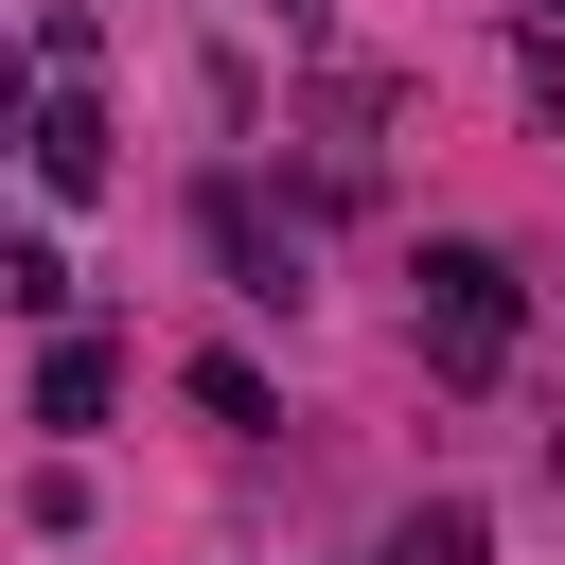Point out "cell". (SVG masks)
I'll use <instances>...</instances> for the list:
<instances>
[{
  "instance_id": "8992f818",
  "label": "cell",
  "mask_w": 565,
  "mask_h": 565,
  "mask_svg": "<svg viewBox=\"0 0 565 565\" xmlns=\"http://www.w3.org/2000/svg\"><path fill=\"white\" fill-rule=\"evenodd\" d=\"M0 300H18L35 335H71V300H88V282H71V247H0Z\"/></svg>"
},
{
  "instance_id": "52a82bcc",
  "label": "cell",
  "mask_w": 565,
  "mask_h": 565,
  "mask_svg": "<svg viewBox=\"0 0 565 565\" xmlns=\"http://www.w3.org/2000/svg\"><path fill=\"white\" fill-rule=\"evenodd\" d=\"M194 406H212V424H282V388H265L247 353H194Z\"/></svg>"
},
{
  "instance_id": "277c9868",
  "label": "cell",
  "mask_w": 565,
  "mask_h": 565,
  "mask_svg": "<svg viewBox=\"0 0 565 565\" xmlns=\"http://www.w3.org/2000/svg\"><path fill=\"white\" fill-rule=\"evenodd\" d=\"M106 388H124V353H106L88 318H71V335L35 353V424H53V441H88V424H106Z\"/></svg>"
},
{
  "instance_id": "7a4b0ae2",
  "label": "cell",
  "mask_w": 565,
  "mask_h": 565,
  "mask_svg": "<svg viewBox=\"0 0 565 565\" xmlns=\"http://www.w3.org/2000/svg\"><path fill=\"white\" fill-rule=\"evenodd\" d=\"M194 230H212V265H230L265 318H300V230H265V194H247V177H212V194H194Z\"/></svg>"
},
{
  "instance_id": "5b68a950",
  "label": "cell",
  "mask_w": 565,
  "mask_h": 565,
  "mask_svg": "<svg viewBox=\"0 0 565 565\" xmlns=\"http://www.w3.org/2000/svg\"><path fill=\"white\" fill-rule=\"evenodd\" d=\"M477 547H494V512H477V494H424V512L388 530V565H477Z\"/></svg>"
},
{
  "instance_id": "ba28073f",
  "label": "cell",
  "mask_w": 565,
  "mask_h": 565,
  "mask_svg": "<svg viewBox=\"0 0 565 565\" xmlns=\"http://www.w3.org/2000/svg\"><path fill=\"white\" fill-rule=\"evenodd\" d=\"M547 35H565V0H547Z\"/></svg>"
},
{
  "instance_id": "3957f363",
  "label": "cell",
  "mask_w": 565,
  "mask_h": 565,
  "mask_svg": "<svg viewBox=\"0 0 565 565\" xmlns=\"http://www.w3.org/2000/svg\"><path fill=\"white\" fill-rule=\"evenodd\" d=\"M18 159H35V194H106V106H88V88H35Z\"/></svg>"
},
{
  "instance_id": "6da1fadb",
  "label": "cell",
  "mask_w": 565,
  "mask_h": 565,
  "mask_svg": "<svg viewBox=\"0 0 565 565\" xmlns=\"http://www.w3.org/2000/svg\"><path fill=\"white\" fill-rule=\"evenodd\" d=\"M512 335H530V282H512L477 230H441V247H424V371H441V388H494Z\"/></svg>"
}]
</instances>
